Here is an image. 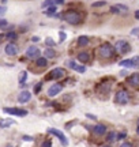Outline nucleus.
Instances as JSON below:
<instances>
[{"instance_id": "1", "label": "nucleus", "mask_w": 139, "mask_h": 147, "mask_svg": "<svg viewBox=\"0 0 139 147\" xmlns=\"http://www.w3.org/2000/svg\"><path fill=\"white\" fill-rule=\"evenodd\" d=\"M61 16L64 18L65 22H68L70 25H79L80 22H82V15L75 10L65 11V12H63V15Z\"/></svg>"}, {"instance_id": "2", "label": "nucleus", "mask_w": 139, "mask_h": 147, "mask_svg": "<svg viewBox=\"0 0 139 147\" xmlns=\"http://www.w3.org/2000/svg\"><path fill=\"white\" fill-rule=\"evenodd\" d=\"M113 52H115V48L111 45V44H102L101 47L98 48V55H100V57L102 59H109L113 56Z\"/></svg>"}, {"instance_id": "3", "label": "nucleus", "mask_w": 139, "mask_h": 147, "mask_svg": "<svg viewBox=\"0 0 139 147\" xmlns=\"http://www.w3.org/2000/svg\"><path fill=\"white\" fill-rule=\"evenodd\" d=\"M65 75V71L64 68H61V67H56V68H53L51 72L47 75V80H49V79H59V78H63Z\"/></svg>"}, {"instance_id": "4", "label": "nucleus", "mask_w": 139, "mask_h": 147, "mask_svg": "<svg viewBox=\"0 0 139 147\" xmlns=\"http://www.w3.org/2000/svg\"><path fill=\"white\" fill-rule=\"evenodd\" d=\"M48 132H49V134H52V135H55V136L57 138V139L60 140V143H61L63 146H68V140H67L65 135H64V134H63L61 131L56 129V128H49Z\"/></svg>"}, {"instance_id": "5", "label": "nucleus", "mask_w": 139, "mask_h": 147, "mask_svg": "<svg viewBox=\"0 0 139 147\" xmlns=\"http://www.w3.org/2000/svg\"><path fill=\"white\" fill-rule=\"evenodd\" d=\"M115 49H116L119 53H128L130 51H131V47H130V44L126 41V40H120V41L116 42Z\"/></svg>"}, {"instance_id": "6", "label": "nucleus", "mask_w": 139, "mask_h": 147, "mask_svg": "<svg viewBox=\"0 0 139 147\" xmlns=\"http://www.w3.org/2000/svg\"><path fill=\"white\" fill-rule=\"evenodd\" d=\"M128 101H130V95L126 90H120V91L116 93V102L117 104L126 105V104H128Z\"/></svg>"}, {"instance_id": "7", "label": "nucleus", "mask_w": 139, "mask_h": 147, "mask_svg": "<svg viewBox=\"0 0 139 147\" xmlns=\"http://www.w3.org/2000/svg\"><path fill=\"white\" fill-rule=\"evenodd\" d=\"M3 110H4L5 113L11 115V116H21V117H23V116L27 115V110H25V109H18V108H4Z\"/></svg>"}, {"instance_id": "8", "label": "nucleus", "mask_w": 139, "mask_h": 147, "mask_svg": "<svg viewBox=\"0 0 139 147\" xmlns=\"http://www.w3.org/2000/svg\"><path fill=\"white\" fill-rule=\"evenodd\" d=\"M40 53H41V51H40L38 48L30 47V48H27L26 56H27L29 59H38V57H40Z\"/></svg>"}, {"instance_id": "9", "label": "nucleus", "mask_w": 139, "mask_h": 147, "mask_svg": "<svg viewBox=\"0 0 139 147\" xmlns=\"http://www.w3.org/2000/svg\"><path fill=\"white\" fill-rule=\"evenodd\" d=\"M61 89H63V86H61V84L53 83L48 89V95H49V97H55V95H57L60 91H61Z\"/></svg>"}, {"instance_id": "10", "label": "nucleus", "mask_w": 139, "mask_h": 147, "mask_svg": "<svg viewBox=\"0 0 139 147\" xmlns=\"http://www.w3.org/2000/svg\"><path fill=\"white\" fill-rule=\"evenodd\" d=\"M5 53L8 55V56H15L16 53H18V47H16L14 42H10V44H7L5 45Z\"/></svg>"}, {"instance_id": "11", "label": "nucleus", "mask_w": 139, "mask_h": 147, "mask_svg": "<svg viewBox=\"0 0 139 147\" xmlns=\"http://www.w3.org/2000/svg\"><path fill=\"white\" fill-rule=\"evenodd\" d=\"M127 11H128V7L124 4H116L111 7V12L113 14H120V12H127Z\"/></svg>"}, {"instance_id": "12", "label": "nucleus", "mask_w": 139, "mask_h": 147, "mask_svg": "<svg viewBox=\"0 0 139 147\" xmlns=\"http://www.w3.org/2000/svg\"><path fill=\"white\" fill-rule=\"evenodd\" d=\"M68 65H70V67H71L72 69H74V71H76V72H79V74L86 72V67H85V65H79V64L74 63L72 60H71V61H68Z\"/></svg>"}, {"instance_id": "13", "label": "nucleus", "mask_w": 139, "mask_h": 147, "mask_svg": "<svg viewBox=\"0 0 139 147\" xmlns=\"http://www.w3.org/2000/svg\"><path fill=\"white\" fill-rule=\"evenodd\" d=\"M30 98H32V93L30 91H22L21 94H19V97H18V101L21 104H23V102H27Z\"/></svg>"}, {"instance_id": "14", "label": "nucleus", "mask_w": 139, "mask_h": 147, "mask_svg": "<svg viewBox=\"0 0 139 147\" xmlns=\"http://www.w3.org/2000/svg\"><path fill=\"white\" fill-rule=\"evenodd\" d=\"M93 132L96 135H104L107 132V127L104 125V124H97V125L93 127Z\"/></svg>"}, {"instance_id": "15", "label": "nucleus", "mask_w": 139, "mask_h": 147, "mask_svg": "<svg viewBox=\"0 0 139 147\" xmlns=\"http://www.w3.org/2000/svg\"><path fill=\"white\" fill-rule=\"evenodd\" d=\"M78 60L82 61V63H87V61H90V53L86 52V51L78 53Z\"/></svg>"}, {"instance_id": "16", "label": "nucleus", "mask_w": 139, "mask_h": 147, "mask_svg": "<svg viewBox=\"0 0 139 147\" xmlns=\"http://www.w3.org/2000/svg\"><path fill=\"white\" fill-rule=\"evenodd\" d=\"M128 83L134 87H138L139 86V74H132L128 78Z\"/></svg>"}, {"instance_id": "17", "label": "nucleus", "mask_w": 139, "mask_h": 147, "mask_svg": "<svg viewBox=\"0 0 139 147\" xmlns=\"http://www.w3.org/2000/svg\"><path fill=\"white\" fill-rule=\"evenodd\" d=\"M15 124V121L12 119H5V120H0V128H8L10 125Z\"/></svg>"}, {"instance_id": "18", "label": "nucleus", "mask_w": 139, "mask_h": 147, "mask_svg": "<svg viewBox=\"0 0 139 147\" xmlns=\"http://www.w3.org/2000/svg\"><path fill=\"white\" fill-rule=\"evenodd\" d=\"M36 65L40 67V68L47 67V65H48V60H47V57H38L37 60H36Z\"/></svg>"}, {"instance_id": "19", "label": "nucleus", "mask_w": 139, "mask_h": 147, "mask_svg": "<svg viewBox=\"0 0 139 147\" xmlns=\"http://www.w3.org/2000/svg\"><path fill=\"white\" fill-rule=\"evenodd\" d=\"M87 44H89V37L80 36L79 38H78V45H79V47H86Z\"/></svg>"}, {"instance_id": "20", "label": "nucleus", "mask_w": 139, "mask_h": 147, "mask_svg": "<svg viewBox=\"0 0 139 147\" xmlns=\"http://www.w3.org/2000/svg\"><path fill=\"white\" fill-rule=\"evenodd\" d=\"M119 65L126 67V68H132V61H131V59H126V60H123V61H120Z\"/></svg>"}, {"instance_id": "21", "label": "nucleus", "mask_w": 139, "mask_h": 147, "mask_svg": "<svg viewBox=\"0 0 139 147\" xmlns=\"http://www.w3.org/2000/svg\"><path fill=\"white\" fill-rule=\"evenodd\" d=\"M116 136H117V134H116L115 131L109 132V134H108V136H107V140L108 142H115V140H116Z\"/></svg>"}, {"instance_id": "22", "label": "nucleus", "mask_w": 139, "mask_h": 147, "mask_svg": "<svg viewBox=\"0 0 139 147\" xmlns=\"http://www.w3.org/2000/svg\"><path fill=\"white\" fill-rule=\"evenodd\" d=\"M26 79H27V72H26V71H23V72L21 74V76H19V83L23 86V84H25V82H26Z\"/></svg>"}, {"instance_id": "23", "label": "nucleus", "mask_w": 139, "mask_h": 147, "mask_svg": "<svg viewBox=\"0 0 139 147\" xmlns=\"http://www.w3.org/2000/svg\"><path fill=\"white\" fill-rule=\"evenodd\" d=\"M56 10H57V7H49L48 10L45 11V14H47V15H49V16H52V15H55V14H56Z\"/></svg>"}, {"instance_id": "24", "label": "nucleus", "mask_w": 139, "mask_h": 147, "mask_svg": "<svg viewBox=\"0 0 139 147\" xmlns=\"http://www.w3.org/2000/svg\"><path fill=\"white\" fill-rule=\"evenodd\" d=\"M132 61V68H138L139 69V56H135V57L131 59Z\"/></svg>"}, {"instance_id": "25", "label": "nucleus", "mask_w": 139, "mask_h": 147, "mask_svg": "<svg viewBox=\"0 0 139 147\" xmlns=\"http://www.w3.org/2000/svg\"><path fill=\"white\" fill-rule=\"evenodd\" d=\"M45 56H47V57H55V56H56V52H55L53 49L49 48V49L45 51Z\"/></svg>"}, {"instance_id": "26", "label": "nucleus", "mask_w": 139, "mask_h": 147, "mask_svg": "<svg viewBox=\"0 0 139 147\" xmlns=\"http://www.w3.org/2000/svg\"><path fill=\"white\" fill-rule=\"evenodd\" d=\"M5 37H7V38H8V40H11V41H14V40H16V33L15 32H10L8 33V34H5Z\"/></svg>"}, {"instance_id": "27", "label": "nucleus", "mask_w": 139, "mask_h": 147, "mask_svg": "<svg viewBox=\"0 0 139 147\" xmlns=\"http://www.w3.org/2000/svg\"><path fill=\"white\" fill-rule=\"evenodd\" d=\"M5 12H7V7L5 5H0V18L4 15Z\"/></svg>"}, {"instance_id": "28", "label": "nucleus", "mask_w": 139, "mask_h": 147, "mask_svg": "<svg viewBox=\"0 0 139 147\" xmlns=\"http://www.w3.org/2000/svg\"><path fill=\"white\" fill-rule=\"evenodd\" d=\"M45 44H47L48 47H53V45H55V41L52 40V38H47V40H45Z\"/></svg>"}, {"instance_id": "29", "label": "nucleus", "mask_w": 139, "mask_h": 147, "mask_svg": "<svg viewBox=\"0 0 139 147\" xmlns=\"http://www.w3.org/2000/svg\"><path fill=\"white\" fill-rule=\"evenodd\" d=\"M41 86H43V83H37V84H36V87H34V93H36V94H38V93H40Z\"/></svg>"}, {"instance_id": "30", "label": "nucleus", "mask_w": 139, "mask_h": 147, "mask_svg": "<svg viewBox=\"0 0 139 147\" xmlns=\"http://www.w3.org/2000/svg\"><path fill=\"white\" fill-rule=\"evenodd\" d=\"M8 25V22L5 21V19H0V29H3V27H5Z\"/></svg>"}, {"instance_id": "31", "label": "nucleus", "mask_w": 139, "mask_h": 147, "mask_svg": "<svg viewBox=\"0 0 139 147\" xmlns=\"http://www.w3.org/2000/svg\"><path fill=\"white\" fill-rule=\"evenodd\" d=\"M107 3L105 1H96V3H93V7H101V5H105Z\"/></svg>"}, {"instance_id": "32", "label": "nucleus", "mask_w": 139, "mask_h": 147, "mask_svg": "<svg viewBox=\"0 0 139 147\" xmlns=\"http://www.w3.org/2000/svg\"><path fill=\"white\" fill-rule=\"evenodd\" d=\"M126 132H120V134H117V136H116V139H119V140H121V139H124L126 138Z\"/></svg>"}, {"instance_id": "33", "label": "nucleus", "mask_w": 139, "mask_h": 147, "mask_svg": "<svg viewBox=\"0 0 139 147\" xmlns=\"http://www.w3.org/2000/svg\"><path fill=\"white\" fill-rule=\"evenodd\" d=\"M41 147H52V143H51V140H45V142H43Z\"/></svg>"}, {"instance_id": "34", "label": "nucleus", "mask_w": 139, "mask_h": 147, "mask_svg": "<svg viewBox=\"0 0 139 147\" xmlns=\"http://www.w3.org/2000/svg\"><path fill=\"white\" fill-rule=\"evenodd\" d=\"M59 36H60V41H61V42H63V41L65 40V38H67V36H65V33H64V32H60V33H59Z\"/></svg>"}, {"instance_id": "35", "label": "nucleus", "mask_w": 139, "mask_h": 147, "mask_svg": "<svg viewBox=\"0 0 139 147\" xmlns=\"http://www.w3.org/2000/svg\"><path fill=\"white\" fill-rule=\"evenodd\" d=\"M23 140H26V142H33V138H32V136H27V135H25V136H23Z\"/></svg>"}, {"instance_id": "36", "label": "nucleus", "mask_w": 139, "mask_h": 147, "mask_svg": "<svg viewBox=\"0 0 139 147\" xmlns=\"http://www.w3.org/2000/svg\"><path fill=\"white\" fill-rule=\"evenodd\" d=\"M131 34H132V36H136V34H139V27H136V29H134V30L131 32Z\"/></svg>"}, {"instance_id": "37", "label": "nucleus", "mask_w": 139, "mask_h": 147, "mask_svg": "<svg viewBox=\"0 0 139 147\" xmlns=\"http://www.w3.org/2000/svg\"><path fill=\"white\" fill-rule=\"evenodd\" d=\"M86 116H87L89 119H91V120H97V117H96V116H94V115H91V113H87V115H86Z\"/></svg>"}, {"instance_id": "38", "label": "nucleus", "mask_w": 139, "mask_h": 147, "mask_svg": "<svg viewBox=\"0 0 139 147\" xmlns=\"http://www.w3.org/2000/svg\"><path fill=\"white\" fill-rule=\"evenodd\" d=\"M120 147H132V144H131L130 142H126V143H123V144H121Z\"/></svg>"}, {"instance_id": "39", "label": "nucleus", "mask_w": 139, "mask_h": 147, "mask_svg": "<svg viewBox=\"0 0 139 147\" xmlns=\"http://www.w3.org/2000/svg\"><path fill=\"white\" fill-rule=\"evenodd\" d=\"M135 18H136V19H139V10L135 11Z\"/></svg>"}, {"instance_id": "40", "label": "nucleus", "mask_w": 139, "mask_h": 147, "mask_svg": "<svg viewBox=\"0 0 139 147\" xmlns=\"http://www.w3.org/2000/svg\"><path fill=\"white\" fill-rule=\"evenodd\" d=\"M32 40H33L34 42H38V41H40V38H38V37H33Z\"/></svg>"}, {"instance_id": "41", "label": "nucleus", "mask_w": 139, "mask_h": 147, "mask_svg": "<svg viewBox=\"0 0 139 147\" xmlns=\"http://www.w3.org/2000/svg\"><path fill=\"white\" fill-rule=\"evenodd\" d=\"M4 37H5L4 34H0V41H1V40H3V38H4Z\"/></svg>"}, {"instance_id": "42", "label": "nucleus", "mask_w": 139, "mask_h": 147, "mask_svg": "<svg viewBox=\"0 0 139 147\" xmlns=\"http://www.w3.org/2000/svg\"><path fill=\"white\" fill-rule=\"evenodd\" d=\"M138 134H139V127H138Z\"/></svg>"}, {"instance_id": "43", "label": "nucleus", "mask_w": 139, "mask_h": 147, "mask_svg": "<svg viewBox=\"0 0 139 147\" xmlns=\"http://www.w3.org/2000/svg\"><path fill=\"white\" fill-rule=\"evenodd\" d=\"M104 147H111V146H104Z\"/></svg>"}, {"instance_id": "44", "label": "nucleus", "mask_w": 139, "mask_h": 147, "mask_svg": "<svg viewBox=\"0 0 139 147\" xmlns=\"http://www.w3.org/2000/svg\"><path fill=\"white\" fill-rule=\"evenodd\" d=\"M138 127H139V120H138Z\"/></svg>"}]
</instances>
